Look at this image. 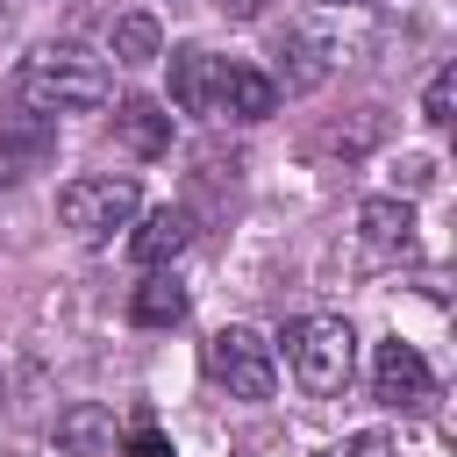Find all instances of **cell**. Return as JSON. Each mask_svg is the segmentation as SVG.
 Returning a JSON list of instances; mask_svg holds the SVG:
<instances>
[{"mask_svg": "<svg viewBox=\"0 0 457 457\" xmlns=\"http://www.w3.org/2000/svg\"><path fill=\"white\" fill-rule=\"evenodd\" d=\"M14 93H21V107H36V114H86V107H107L114 79H107V64H100L93 50H79V43H43V50L21 64Z\"/></svg>", "mask_w": 457, "mask_h": 457, "instance_id": "1", "label": "cell"}, {"mask_svg": "<svg viewBox=\"0 0 457 457\" xmlns=\"http://www.w3.org/2000/svg\"><path fill=\"white\" fill-rule=\"evenodd\" d=\"M286 364H293L300 393L336 400V393L350 386V371H357V336H350V321H343V314H300V321H286Z\"/></svg>", "mask_w": 457, "mask_h": 457, "instance_id": "2", "label": "cell"}, {"mask_svg": "<svg viewBox=\"0 0 457 457\" xmlns=\"http://www.w3.org/2000/svg\"><path fill=\"white\" fill-rule=\"evenodd\" d=\"M136 207H143V193H136V179H114V171H93V179H71L64 193H57V221L79 236V243H114V228H129L136 221Z\"/></svg>", "mask_w": 457, "mask_h": 457, "instance_id": "3", "label": "cell"}, {"mask_svg": "<svg viewBox=\"0 0 457 457\" xmlns=\"http://www.w3.org/2000/svg\"><path fill=\"white\" fill-rule=\"evenodd\" d=\"M207 371H214V386H228V400H271L278 393V357L257 328H214Z\"/></svg>", "mask_w": 457, "mask_h": 457, "instance_id": "4", "label": "cell"}, {"mask_svg": "<svg viewBox=\"0 0 457 457\" xmlns=\"http://www.w3.org/2000/svg\"><path fill=\"white\" fill-rule=\"evenodd\" d=\"M371 393L386 400V407H400V414H421L428 400H436V371H428V357L414 350V343H378V357H371Z\"/></svg>", "mask_w": 457, "mask_h": 457, "instance_id": "5", "label": "cell"}, {"mask_svg": "<svg viewBox=\"0 0 457 457\" xmlns=\"http://www.w3.org/2000/svg\"><path fill=\"white\" fill-rule=\"evenodd\" d=\"M357 243H364V257H371V264L407 257V250H414V207H407V200H393V193L364 200V207H357Z\"/></svg>", "mask_w": 457, "mask_h": 457, "instance_id": "6", "label": "cell"}, {"mask_svg": "<svg viewBox=\"0 0 457 457\" xmlns=\"http://www.w3.org/2000/svg\"><path fill=\"white\" fill-rule=\"evenodd\" d=\"M271 107H278V79H271V71H257V64H228V57H221L214 114H228V121H264Z\"/></svg>", "mask_w": 457, "mask_h": 457, "instance_id": "7", "label": "cell"}, {"mask_svg": "<svg viewBox=\"0 0 457 457\" xmlns=\"http://www.w3.org/2000/svg\"><path fill=\"white\" fill-rule=\"evenodd\" d=\"M186 243H193V214H186V207H157V214H143V221H136L129 257H136V264H150V271H164Z\"/></svg>", "mask_w": 457, "mask_h": 457, "instance_id": "8", "label": "cell"}, {"mask_svg": "<svg viewBox=\"0 0 457 457\" xmlns=\"http://www.w3.org/2000/svg\"><path fill=\"white\" fill-rule=\"evenodd\" d=\"M114 143H121L129 157H164V150H171V114H164L157 100H121V107H114Z\"/></svg>", "mask_w": 457, "mask_h": 457, "instance_id": "9", "label": "cell"}, {"mask_svg": "<svg viewBox=\"0 0 457 457\" xmlns=\"http://www.w3.org/2000/svg\"><path fill=\"white\" fill-rule=\"evenodd\" d=\"M214 79H221L214 50H171V100L186 114H214Z\"/></svg>", "mask_w": 457, "mask_h": 457, "instance_id": "10", "label": "cell"}, {"mask_svg": "<svg viewBox=\"0 0 457 457\" xmlns=\"http://www.w3.org/2000/svg\"><path fill=\"white\" fill-rule=\"evenodd\" d=\"M57 450H71V457H100V450H114V414H107L100 400L64 407V414H57Z\"/></svg>", "mask_w": 457, "mask_h": 457, "instance_id": "11", "label": "cell"}, {"mask_svg": "<svg viewBox=\"0 0 457 457\" xmlns=\"http://www.w3.org/2000/svg\"><path fill=\"white\" fill-rule=\"evenodd\" d=\"M50 157H57V129H50V121H29V129L0 136V186H21V179L43 171Z\"/></svg>", "mask_w": 457, "mask_h": 457, "instance_id": "12", "label": "cell"}, {"mask_svg": "<svg viewBox=\"0 0 457 457\" xmlns=\"http://www.w3.org/2000/svg\"><path fill=\"white\" fill-rule=\"evenodd\" d=\"M129 321H136V328H171V321H186V286H179L171 271H150V278L136 286V300H129Z\"/></svg>", "mask_w": 457, "mask_h": 457, "instance_id": "13", "label": "cell"}, {"mask_svg": "<svg viewBox=\"0 0 457 457\" xmlns=\"http://www.w3.org/2000/svg\"><path fill=\"white\" fill-rule=\"evenodd\" d=\"M157 57H164V29L150 14H121L114 21V64L136 71V64H157Z\"/></svg>", "mask_w": 457, "mask_h": 457, "instance_id": "14", "label": "cell"}, {"mask_svg": "<svg viewBox=\"0 0 457 457\" xmlns=\"http://www.w3.org/2000/svg\"><path fill=\"white\" fill-rule=\"evenodd\" d=\"M278 57H293V71H286V86H293V93H307V86H321V79H328V43H321L314 29H293Z\"/></svg>", "mask_w": 457, "mask_h": 457, "instance_id": "15", "label": "cell"}, {"mask_svg": "<svg viewBox=\"0 0 457 457\" xmlns=\"http://www.w3.org/2000/svg\"><path fill=\"white\" fill-rule=\"evenodd\" d=\"M450 107H457V64H443L436 79H428V93H421V121H450Z\"/></svg>", "mask_w": 457, "mask_h": 457, "instance_id": "16", "label": "cell"}, {"mask_svg": "<svg viewBox=\"0 0 457 457\" xmlns=\"http://www.w3.org/2000/svg\"><path fill=\"white\" fill-rule=\"evenodd\" d=\"M321 457H393V443H386L378 428H364V436H350V443H336V450H321Z\"/></svg>", "mask_w": 457, "mask_h": 457, "instance_id": "17", "label": "cell"}, {"mask_svg": "<svg viewBox=\"0 0 457 457\" xmlns=\"http://www.w3.org/2000/svg\"><path fill=\"white\" fill-rule=\"evenodd\" d=\"M129 457H171V443H164V428H150V421H136V428H129Z\"/></svg>", "mask_w": 457, "mask_h": 457, "instance_id": "18", "label": "cell"}, {"mask_svg": "<svg viewBox=\"0 0 457 457\" xmlns=\"http://www.w3.org/2000/svg\"><path fill=\"white\" fill-rule=\"evenodd\" d=\"M428 179H436V164H428V157H400V186H407V193H421Z\"/></svg>", "mask_w": 457, "mask_h": 457, "instance_id": "19", "label": "cell"}, {"mask_svg": "<svg viewBox=\"0 0 457 457\" xmlns=\"http://www.w3.org/2000/svg\"><path fill=\"white\" fill-rule=\"evenodd\" d=\"M221 14H228V21H257V14H264V0H221Z\"/></svg>", "mask_w": 457, "mask_h": 457, "instance_id": "20", "label": "cell"}, {"mask_svg": "<svg viewBox=\"0 0 457 457\" xmlns=\"http://www.w3.org/2000/svg\"><path fill=\"white\" fill-rule=\"evenodd\" d=\"M343 7H350V0H343Z\"/></svg>", "mask_w": 457, "mask_h": 457, "instance_id": "21", "label": "cell"}]
</instances>
